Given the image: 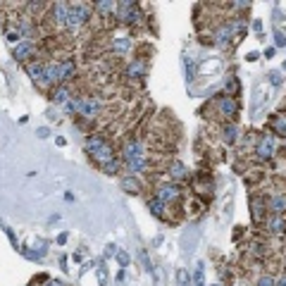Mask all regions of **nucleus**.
<instances>
[{
    "mask_svg": "<svg viewBox=\"0 0 286 286\" xmlns=\"http://www.w3.org/2000/svg\"><path fill=\"white\" fill-rule=\"evenodd\" d=\"M83 150L93 158L98 164H105L110 163L112 158H115V150L110 146L105 136H98V134H91V136H86V143H83Z\"/></svg>",
    "mask_w": 286,
    "mask_h": 286,
    "instance_id": "f257e3e1",
    "label": "nucleus"
},
{
    "mask_svg": "<svg viewBox=\"0 0 286 286\" xmlns=\"http://www.w3.org/2000/svg\"><path fill=\"white\" fill-rule=\"evenodd\" d=\"M100 110H103V100H100V98L86 95V98H79V100H77V115H82V120H86V122L95 120V117L100 115Z\"/></svg>",
    "mask_w": 286,
    "mask_h": 286,
    "instance_id": "f03ea898",
    "label": "nucleus"
},
{
    "mask_svg": "<svg viewBox=\"0 0 286 286\" xmlns=\"http://www.w3.org/2000/svg\"><path fill=\"white\" fill-rule=\"evenodd\" d=\"M115 14L122 24H136L141 19V5L138 2H117Z\"/></svg>",
    "mask_w": 286,
    "mask_h": 286,
    "instance_id": "7ed1b4c3",
    "label": "nucleus"
},
{
    "mask_svg": "<svg viewBox=\"0 0 286 286\" xmlns=\"http://www.w3.org/2000/svg\"><path fill=\"white\" fill-rule=\"evenodd\" d=\"M88 17H91V7H88V5H69L67 29L69 31H79V29L88 22Z\"/></svg>",
    "mask_w": 286,
    "mask_h": 286,
    "instance_id": "20e7f679",
    "label": "nucleus"
},
{
    "mask_svg": "<svg viewBox=\"0 0 286 286\" xmlns=\"http://www.w3.org/2000/svg\"><path fill=\"white\" fill-rule=\"evenodd\" d=\"M274 153H277V141L272 136H258V143H255V155H258V160L262 163H267V160H272Z\"/></svg>",
    "mask_w": 286,
    "mask_h": 286,
    "instance_id": "39448f33",
    "label": "nucleus"
},
{
    "mask_svg": "<svg viewBox=\"0 0 286 286\" xmlns=\"http://www.w3.org/2000/svg\"><path fill=\"white\" fill-rule=\"evenodd\" d=\"M155 198H158V201H163L164 205H167V203H177L179 198H181V186H179V184H174V181L163 184V186H158Z\"/></svg>",
    "mask_w": 286,
    "mask_h": 286,
    "instance_id": "423d86ee",
    "label": "nucleus"
},
{
    "mask_svg": "<svg viewBox=\"0 0 286 286\" xmlns=\"http://www.w3.org/2000/svg\"><path fill=\"white\" fill-rule=\"evenodd\" d=\"M34 53H36V45L31 41H22L17 48L12 50V55H14V60L17 62H24V65H29V60L34 57Z\"/></svg>",
    "mask_w": 286,
    "mask_h": 286,
    "instance_id": "0eeeda50",
    "label": "nucleus"
},
{
    "mask_svg": "<svg viewBox=\"0 0 286 286\" xmlns=\"http://www.w3.org/2000/svg\"><path fill=\"white\" fill-rule=\"evenodd\" d=\"M143 141L138 138H131L124 143V150H122V160H129V158H143Z\"/></svg>",
    "mask_w": 286,
    "mask_h": 286,
    "instance_id": "6e6552de",
    "label": "nucleus"
},
{
    "mask_svg": "<svg viewBox=\"0 0 286 286\" xmlns=\"http://www.w3.org/2000/svg\"><path fill=\"white\" fill-rule=\"evenodd\" d=\"M53 19L60 29H67V22H69V5L67 2H55L53 5Z\"/></svg>",
    "mask_w": 286,
    "mask_h": 286,
    "instance_id": "1a4fd4ad",
    "label": "nucleus"
},
{
    "mask_svg": "<svg viewBox=\"0 0 286 286\" xmlns=\"http://www.w3.org/2000/svg\"><path fill=\"white\" fill-rule=\"evenodd\" d=\"M217 108H219V112H222L224 117H229V120H232V117H236V112H239V103L234 100L232 95H222V98L217 100Z\"/></svg>",
    "mask_w": 286,
    "mask_h": 286,
    "instance_id": "9d476101",
    "label": "nucleus"
},
{
    "mask_svg": "<svg viewBox=\"0 0 286 286\" xmlns=\"http://www.w3.org/2000/svg\"><path fill=\"white\" fill-rule=\"evenodd\" d=\"M55 69H57V83H65L67 79H72V77H74V72H77V67H74V62H72V60L55 62Z\"/></svg>",
    "mask_w": 286,
    "mask_h": 286,
    "instance_id": "9b49d317",
    "label": "nucleus"
},
{
    "mask_svg": "<svg viewBox=\"0 0 286 286\" xmlns=\"http://www.w3.org/2000/svg\"><path fill=\"white\" fill-rule=\"evenodd\" d=\"M250 210H253V219L255 222H265V217H267V203H265L262 196H253Z\"/></svg>",
    "mask_w": 286,
    "mask_h": 286,
    "instance_id": "f8f14e48",
    "label": "nucleus"
},
{
    "mask_svg": "<svg viewBox=\"0 0 286 286\" xmlns=\"http://www.w3.org/2000/svg\"><path fill=\"white\" fill-rule=\"evenodd\" d=\"M124 163V167L129 169V174H143L146 169H148V163H146V155L143 158H129V160H122Z\"/></svg>",
    "mask_w": 286,
    "mask_h": 286,
    "instance_id": "ddd939ff",
    "label": "nucleus"
},
{
    "mask_svg": "<svg viewBox=\"0 0 286 286\" xmlns=\"http://www.w3.org/2000/svg\"><path fill=\"white\" fill-rule=\"evenodd\" d=\"M122 189L126 191V193H131V196H138V193L143 191V181H138L134 174H126V177L122 179Z\"/></svg>",
    "mask_w": 286,
    "mask_h": 286,
    "instance_id": "4468645a",
    "label": "nucleus"
},
{
    "mask_svg": "<svg viewBox=\"0 0 286 286\" xmlns=\"http://www.w3.org/2000/svg\"><path fill=\"white\" fill-rule=\"evenodd\" d=\"M267 203V207L272 210V215H284V193H274V196H270V201H265Z\"/></svg>",
    "mask_w": 286,
    "mask_h": 286,
    "instance_id": "2eb2a0df",
    "label": "nucleus"
},
{
    "mask_svg": "<svg viewBox=\"0 0 286 286\" xmlns=\"http://www.w3.org/2000/svg\"><path fill=\"white\" fill-rule=\"evenodd\" d=\"M267 222V229L270 234H277V236H282L284 234V215H272V217H265Z\"/></svg>",
    "mask_w": 286,
    "mask_h": 286,
    "instance_id": "dca6fc26",
    "label": "nucleus"
},
{
    "mask_svg": "<svg viewBox=\"0 0 286 286\" xmlns=\"http://www.w3.org/2000/svg\"><path fill=\"white\" fill-rule=\"evenodd\" d=\"M50 98H53L55 103L62 108V105L69 100V86H67V83H57V86H55V91L50 93Z\"/></svg>",
    "mask_w": 286,
    "mask_h": 286,
    "instance_id": "f3484780",
    "label": "nucleus"
},
{
    "mask_svg": "<svg viewBox=\"0 0 286 286\" xmlns=\"http://www.w3.org/2000/svg\"><path fill=\"white\" fill-rule=\"evenodd\" d=\"M143 74H146V62H143V60H134V62L126 65V77H129V79H138V77H143Z\"/></svg>",
    "mask_w": 286,
    "mask_h": 286,
    "instance_id": "a211bd4d",
    "label": "nucleus"
},
{
    "mask_svg": "<svg viewBox=\"0 0 286 286\" xmlns=\"http://www.w3.org/2000/svg\"><path fill=\"white\" fill-rule=\"evenodd\" d=\"M27 74H29V79L39 86L41 79H43V62H29V65H27Z\"/></svg>",
    "mask_w": 286,
    "mask_h": 286,
    "instance_id": "6ab92c4d",
    "label": "nucleus"
},
{
    "mask_svg": "<svg viewBox=\"0 0 286 286\" xmlns=\"http://www.w3.org/2000/svg\"><path fill=\"white\" fill-rule=\"evenodd\" d=\"M222 136H224V143H229V146H234L236 141H239V124H224V131H222Z\"/></svg>",
    "mask_w": 286,
    "mask_h": 286,
    "instance_id": "aec40b11",
    "label": "nucleus"
},
{
    "mask_svg": "<svg viewBox=\"0 0 286 286\" xmlns=\"http://www.w3.org/2000/svg\"><path fill=\"white\" fill-rule=\"evenodd\" d=\"M284 112H279V115H272L270 117V129L272 131H277L279 134V138H284V134H286V129H284Z\"/></svg>",
    "mask_w": 286,
    "mask_h": 286,
    "instance_id": "412c9836",
    "label": "nucleus"
},
{
    "mask_svg": "<svg viewBox=\"0 0 286 286\" xmlns=\"http://www.w3.org/2000/svg\"><path fill=\"white\" fill-rule=\"evenodd\" d=\"M169 177L174 179V184L181 181V179L186 177V164L181 163V160H174V163L169 164Z\"/></svg>",
    "mask_w": 286,
    "mask_h": 286,
    "instance_id": "4be33fe9",
    "label": "nucleus"
},
{
    "mask_svg": "<svg viewBox=\"0 0 286 286\" xmlns=\"http://www.w3.org/2000/svg\"><path fill=\"white\" fill-rule=\"evenodd\" d=\"M148 210L155 215L158 219H163L164 217V212H167V207H164L163 201H158V198H150L148 201Z\"/></svg>",
    "mask_w": 286,
    "mask_h": 286,
    "instance_id": "5701e85b",
    "label": "nucleus"
},
{
    "mask_svg": "<svg viewBox=\"0 0 286 286\" xmlns=\"http://www.w3.org/2000/svg\"><path fill=\"white\" fill-rule=\"evenodd\" d=\"M120 167H122V160H117V158H112L110 163L100 164V169H103L105 174H110V177H115V174H120Z\"/></svg>",
    "mask_w": 286,
    "mask_h": 286,
    "instance_id": "b1692460",
    "label": "nucleus"
},
{
    "mask_svg": "<svg viewBox=\"0 0 286 286\" xmlns=\"http://www.w3.org/2000/svg\"><path fill=\"white\" fill-rule=\"evenodd\" d=\"M215 39H217L219 45H229V41H232V34H229V29H227V24H222V27L215 31Z\"/></svg>",
    "mask_w": 286,
    "mask_h": 286,
    "instance_id": "393cba45",
    "label": "nucleus"
},
{
    "mask_svg": "<svg viewBox=\"0 0 286 286\" xmlns=\"http://www.w3.org/2000/svg\"><path fill=\"white\" fill-rule=\"evenodd\" d=\"M112 48H115V53H129L131 50V39H115Z\"/></svg>",
    "mask_w": 286,
    "mask_h": 286,
    "instance_id": "a878e982",
    "label": "nucleus"
},
{
    "mask_svg": "<svg viewBox=\"0 0 286 286\" xmlns=\"http://www.w3.org/2000/svg\"><path fill=\"white\" fill-rule=\"evenodd\" d=\"M95 7H98V12L100 14H112L115 12V7H117V2H95Z\"/></svg>",
    "mask_w": 286,
    "mask_h": 286,
    "instance_id": "bb28decb",
    "label": "nucleus"
},
{
    "mask_svg": "<svg viewBox=\"0 0 286 286\" xmlns=\"http://www.w3.org/2000/svg\"><path fill=\"white\" fill-rule=\"evenodd\" d=\"M19 31H17V34H19V36H31V34H34V24H31V22H27V19H24V22H19Z\"/></svg>",
    "mask_w": 286,
    "mask_h": 286,
    "instance_id": "cd10ccee",
    "label": "nucleus"
},
{
    "mask_svg": "<svg viewBox=\"0 0 286 286\" xmlns=\"http://www.w3.org/2000/svg\"><path fill=\"white\" fill-rule=\"evenodd\" d=\"M193 284L196 286H205V279H203V265L196 267V274H193Z\"/></svg>",
    "mask_w": 286,
    "mask_h": 286,
    "instance_id": "c85d7f7f",
    "label": "nucleus"
},
{
    "mask_svg": "<svg viewBox=\"0 0 286 286\" xmlns=\"http://www.w3.org/2000/svg\"><path fill=\"white\" fill-rule=\"evenodd\" d=\"M62 110H65L67 115H77V98H69L67 103L62 105Z\"/></svg>",
    "mask_w": 286,
    "mask_h": 286,
    "instance_id": "c756f323",
    "label": "nucleus"
},
{
    "mask_svg": "<svg viewBox=\"0 0 286 286\" xmlns=\"http://www.w3.org/2000/svg\"><path fill=\"white\" fill-rule=\"evenodd\" d=\"M177 282H179V286H189V284H191L189 274L184 272V270H179V274H177Z\"/></svg>",
    "mask_w": 286,
    "mask_h": 286,
    "instance_id": "7c9ffc66",
    "label": "nucleus"
},
{
    "mask_svg": "<svg viewBox=\"0 0 286 286\" xmlns=\"http://www.w3.org/2000/svg\"><path fill=\"white\" fill-rule=\"evenodd\" d=\"M258 286H274V277H270V274H262L258 279Z\"/></svg>",
    "mask_w": 286,
    "mask_h": 286,
    "instance_id": "2f4dec72",
    "label": "nucleus"
},
{
    "mask_svg": "<svg viewBox=\"0 0 286 286\" xmlns=\"http://www.w3.org/2000/svg\"><path fill=\"white\" fill-rule=\"evenodd\" d=\"M250 250H253V255H255V258H262V255L267 253V250H265V245H262V244H253V248H250Z\"/></svg>",
    "mask_w": 286,
    "mask_h": 286,
    "instance_id": "473e14b6",
    "label": "nucleus"
},
{
    "mask_svg": "<svg viewBox=\"0 0 286 286\" xmlns=\"http://www.w3.org/2000/svg\"><path fill=\"white\" fill-rule=\"evenodd\" d=\"M236 88H239V82H236V79H229V82H227V86H224V91H227V95L234 93Z\"/></svg>",
    "mask_w": 286,
    "mask_h": 286,
    "instance_id": "72a5a7b5",
    "label": "nucleus"
},
{
    "mask_svg": "<svg viewBox=\"0 0 286 286\" xmlns=\"http://www.w3.org/2000/svg\"><path fill=\"white\" fill-rule=\"evenodd\" d=\"M117 262H120L122 267H126V265H129V255H126L124 250H117Z\"/></svg>",
    "mask_w": 286,
    "mask_h": 286,
    "instance_id": "f704fd0d",
    "label": "nucleus"
},
{
    "mask_svg": "<svg viewBox=\"0 0 286 286\" xmlns=\"http://www.w3.org/2000/svg\"><path fill=\"white\" fill-rule=\"evenodd\" d=\"M274 41H277V48H282V45H284V34L277 31V34H274Z\"/></svg>",
    "mask_w": 286,
    "mask_h": 286,
    "instance_id": "c9c22d12",
    "label": "nucleus"
},
{
    "mask_svg": "<svg viewBox=\"0 0 286 286\" xmlns=\"http://www.w3.org/2000/svg\"><path fill=\"white\" fill-rule=\"evenodd\" d=\"M5 39H7V41H17L19 34H17V31H5Z\"/></svg>",
    "mask_w": 286,
    "mask_h": 286,
    "instance_id": "e433bc0d",
    "label": "nucleus"
},
{
    "mask_svg": "<svg viewBox=\"0 0 286 286\" xmlns=\"http://www.w3.org/2000/svg\"><path fill=\"white\" fill-rule=\"evenodd\" d=\"M45 286H65V282H60V279H48Z\"/></svg>",
    "mask_w": 286,
    "mask_h": 286,
    "instance_id": "4c0bfd02",
    "label": "nucleus"
},
{
    "mask_svg": "<svg viewBox=\"0 0 286 286\" xmlns=\"http://www.w3.org/2000/svg\"><path fill=\"white\" fill-rule=\"evenodd\" d=\"M274 286H286V279H284V274H282V277H279V279L274 282Z\"/></svg>",
    "mask_w": 286,
    "mask_h": 286,
    "instance_id": "58836bf2",
    "label": "nucleus"
},
{
    "mask_svg": "<svg viewBox=\"0 0 286 286\" xmlns=\"http://www.w3.org/2000/svg\"><path fill=\"white\" fill-rule=\"evenodd\" d=\"M57 244H67V234H60V236H57Z\"/></svg>",
    "mask_w": 286,
    "mask_h": 286,
    "instance_id": "ea45409f",
    "label": "nucleus"
},
{
    "mask_svg": "<svg viewBox=\"0 0 286 286\" xmlns=\"http://www.w3.org/2000/svg\"><path fill=\"white\" fill-rule=\"evenodd\" d=\"M245 60H250V62H253V60H258V53H248V55H245Z\"/></svg>",
    "mask_w": 286,
    "mask_h": 286,
    "instance_id": "a19ab883",
    "label": "nucleus"
},
{
    "mask_svg": "<svg viewBox=\"0 0 286 286\" xmlns=\"http://www.w3.org/2000/svg\"><path fill=\"white\" fill-rule=\"evenodd\" d=\"M215 286H219V284H215Z\"/></svg>",
    "mask_w": 286,
    "mask_h": 286,
    "instance_id": "79ce46f5",
    "label": "nucleus"
}]
</instances>
